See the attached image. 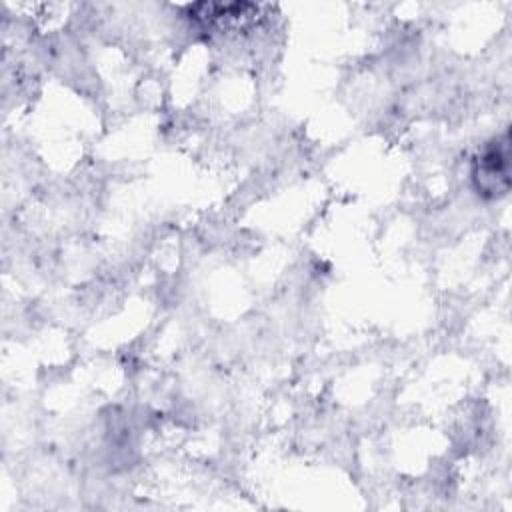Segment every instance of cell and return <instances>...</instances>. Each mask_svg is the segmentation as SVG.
<instances>
[{"mask_svg": "<svg viewBox=\"0 0 512 512\" xmlns=\"http://www.w3.org/2000/svg\"><path fill=\"white\" fill-rule=\"evenodd\" d=\"M474 180L478 182V190L484 192H500L508 188V144L496 142V146H488L478 158V166L474 170Z\"/></svg>", "mask_w": 512, "mask_h": 512, "instance_id": "obj_1", "label": "cell"}]
</instances>
